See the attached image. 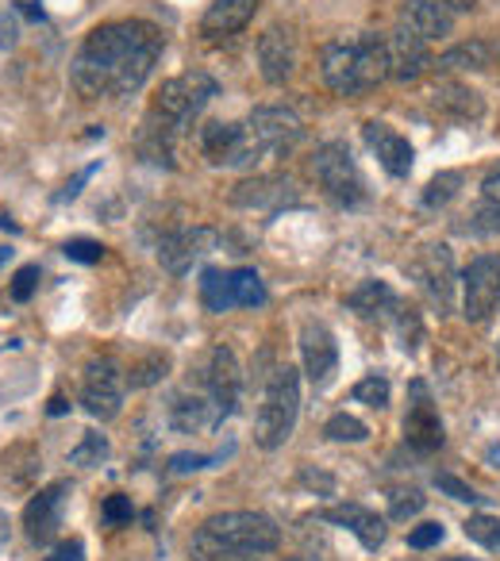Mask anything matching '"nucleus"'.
Returning a JSON list of instances; mask_svg holds the SVG:
<instances>
[{"label":"nucleus","mask_w":500,"mask_h":561,"mask_svg":"<svg viewBox=\"0 0 500 561\" xmlns=\"http://www.w3.org/2000/svg\"><path fill=\"white\" fill-rule=\"evenodd\" d=\"M0 466H4V481H9L12 489H32L35 473L43 469V458L32 443H20V446H12V450H4Z\"/></svg>","instance_id":"cd10ccee"},{"label":"nucleus","mask_w":500,"mask_h":561,"mask_svg":"<svg viewBox=\"0 0 500 561\" xmlns=\"http://www.w3.org/2000/svg\"><path fill=\"white\" fill-rule=\"evenodd\" d=\"M305 124L293 108L282 104H262L242 119V142H247V170L259 165L262 158H285L300 147Z\"/></svg>","instance_id":"423d86ee"},{"label":"nucleus","mask_w":500,"mask_h":561,"mask_svg":"<svg viewBox=\"0 0 500 561\" xmlns=\"http://www.w3.org/2000/svg\"><path fill=\"white\" fill-rule=\"evenodd\" d=\"M219 93L216 78L204 70H189L181 78H170L158 89L155 104L143 116V127L135 135V150L139 158H147L150 165H162L173 170V147H178L181 135L193 127V119L208 108V101Z\"/></svg>","instance_id":"f03ea898"},{"label":"nucleus","mask_w":500,"mask_h":561,"mask_svg":"<svg viewBox=\"0 0 500 561\" xmlns=\"http://www.w3.org/2000/svg\"><path fill=\"white\" fill-rule=\"evenodd\" d=\"M346 308L362 320H374V323H397V316L405 312V300L385 285V280H362L359 289L346 293Z\"/></svg>","instance_id":"412c9836"},{"label":"nucleus","mask_w":500,"mask_h":561,"mask_svg":"<svg viewBox=\"0 0 500 561\" xmlns=\"http://www.w3.org/2000/svg\"><path fill=\"white\" fill-rule=\"evenodd\" d=\"M423 504H428V496H423L420 489H393L389 492V519H397V523L412 519V515L423 512Z\"/></svg>","instance_id":"f704fd0d"},{"label":"nucleus","mask_w":500,"mask_h":561,"mask_svg":"<svg viewBox=\"0 0 500 561\" xmlns=\"http://www.w3.org/2000/svg\"><path fill=\"white\" fill-rule=\"evenodd\" d=\"M166 369H170V358H166V354H150V358L135 362V366L127 369V385H132V389H147V385L162 381Z\"/></svg>","instance_id":"72a5a7b5"},{"label":"nucleus","mask_w":500,"mask_h":561,"mask_svg":"<svg viewBox=\"0 0 500 561\" xmlns=\"http://www.w3.org/2000/svg\"><path fill=\"white\" fill-rule=\"evenodd\" d=\"M196 389L212 400V408L219 412V420L235 415V408H239V400H242V369L227 346H216V351L208 354L201 377H196Z\"/></svg>","instance_id":"f8f14e48"},{"label":"nucleus","mask_w":500,"mask_h":561,"mask_svg":"<svg viewBox=\"0 0 500 561\" xmlns=\"http://www.w3.org/2000/svg\"><path fill=\"white\" fill-rule=\"evenodd\" d=\"M43 561H86V542H81V538H66V542H58Z\"/></svg>","instance_id":"49530a36"},{"label":"nucleus","mask_w":500,"mask_h":561,"mask_svg":"<svg viewBox=\"0 0 500 561\" xmlns=\"http://www.w3.org/2000/svg\"><path fill=\"white\" fill-rule=\"evenodd\" d=\"M431 101L446 119H458V124H474V119L485 116V96L477 89H469L466 81L439 78V85L431 89Z\"/></svg>","instance_id":"5701e85b"},{"label":"nucleus","mask_w":500,"mask_h":561,"mask_svg":"<svg viewBox=\"0 0 500 561\" xmlns=\"http://www.w3.org/2000/svg\"><path fill=\"white\" fill-rule=\"evenodd\" d=\"M63 254L70 257V262L93 265V262H101V257H104V247H101V242H93V239H70L63 247Z\"/></svg>","instance_id":"c03bdc74"},{"label":"nucleus","mask_w":500,"mask_h":561,"mask_svg":"<svg viewBox=\"0 0 500 561\" xmlns=\"http://www.w3.org/2000/svg\"><path fill=\"white\" fill-rule=\"evenodd\" d=\"M101 461H109V438H104L101 431H86L81 443L70 450V466L93 469V466H101Z\"/></svg>","instance_id":"7c9ffc66"},{"label":"nucleus","mask_w":500,"mask_h":561,"mask_svg":"<svg viewBox=\"0 0 500 561\" xmlns=\"http://www.w3.org/2000/svg\"><path fill=\"white\" fill-rule=\"evenodd\" d=\"M443 538H446L443 523H420V527L408 535V546H412V550H431V546H439Z\"/></svg>","instance_id":"a18cd8bd"},{"label":"nucleus","mask_w":500,"mask_h":561,"mask_svg":"<svg viewBox=\"0 0 500 561\" xmlns=\"http://www.w3.org/2000/svg\"><path fill=\"white\" fill-rule=\"evenodd\" d=\"M4 546H9V515L0 512V550H4Z\"/></svg>","instance_id":"603ef678"},{"label":"nucleus","mask_w":500,"mask_h":561,"mask_svg":"<svg viewBox=\"0 0 500 561\" xmlns=\"http://www.w3.org/2000/svg\"><path fill=\"white\" fill-rule=\"evenodd\" d=\"M408 277L420 285V293L439 308V316H446L454 308V254L446 242H431L420 247L408 257Z\"/></svg>","instance_id":"6e6552de"},{"label":"nucleus","mask_w":500,"mask_h":561,"mask_svg":"<svg viewBox=\"0 0 500 561\" xmlns=\"http://www.w3.org/2000/svg\"><path fill=\"white\" fill-rule=\"evenodd\" d=\"M462 308L469 323H489L500 308V254H477L462 270Z\"/></svg>","instance_id":"9d476101"},{"label":"nucleus","mask_w":500,"mask_h":561,"mask_svg":"<svg viewBox=\"0 0 500 561\" xmlns=\"http://www.w3.org/2000/svg\"><path fill=\"white\" fill-rule=\"evenodd\" d=\"M446 4H451V9H454V16H458V12L477 9V0H446Z\"/></svg>","instance_id":"3c124183"},{"label":"nucleus","mask_w":500,"mask_h":561,"mask_svg":"<svg viewBox=\"0 0 500 561\" xmlns=\"http://www.w3.org/2000/svg\"><path fill=\"white\" fill-rule=\"evenodd\" d=\"M443 438H446L443 420H439V408H435V400H431L428 381L416 377V381L408 385V412H405L408 450H416L420 458H428V454L443 450Z\"/></svg>","instance_id":"9b49d317"},{"label":"nucleus","mask_w":500,"mask_h":561,"mask_svg":"<svg viewBox=\"0 0 500 561\" xmlns=\"http://www.w3.org/2000/svg\"><path fill=\"white\" fill-rule=\"evenodd\" d=\"M4 262H12V250L9 247H0V270H4Z\"/></svg>","instance_id":"6e6d98bb"},{"label":"nucleus","mask_w":500,"mask_h":561,"mask_svg":"<svg viewBox=\"0 0 500 561\" xmlns=\"http://www.w3.org/2000/svg\"><path fill=\"white\" fill-rule=\"evenodd\" d=\"M201 305L208 308V312H216V316L231 308V293H227V270L208 265V270L201 273Z\"/></svg>","instance_id":"c756f323"},{"label":"nucleus","mask_w":500,"mask_h":561,"mask_svg":"<svg viewBox=\"0 0 500 561\" xmlns=\"http://www.w3.org/2000/svg\"><path fill=\"white\" fill-rule=\"evenodd\" d=\"M393 331H397V339H400V351L412 354L416 346H420V339H423V320H420V312H416L412 305H405V312L397 316Z\"/></svg>","instance_id":"e433bc0d"},{"label":"nucleus","mask_w":500,"mask_h":561,"mask_svg":"<svg viewBox=\"0 0 500 561\" xmlns=\"http://www.w3.org/2000/svg\"><path fill=\"white\" fill-rule=\"evenodd\" d=\"M227 293H231V308H262L266 305V285H262L259 270H227Z\"/></svg>","instance_id":"c85d7f7f"},{"label":"nucleus","mask_w":500,"mask_h":561,"mask_svg":"<svg viewBox=\"0 0 500 561\" xmlns=\"http://www.w3.org/2000/svg\"><path fill=\"white\" fill-rule=\"evenodd\" d=\"M39 280H43L39 265H24V270H16V277H12L9 297L16 300V305H27V300L35 297V289H39Z\"/></svg>","instance_id":"58836bf2"},{"label":"nucleus","mask_w":500,"mask_h":561,"mask_svg":"<svg viewBox=\"0 0 500 561\" xmlns=\"http://www.w3.org/2000/svg\"><path fill=\"white\" fill-rule=\"evenodd\" d=\"M216 461H224V454H173V458L166 461V469H170L173 477H181V473H201V469H212Z\"/></svg>","instance_id":"ea45409f"},{"label":"nucleus","mask_w":500,"mask_h":561,"mask_svg":"<svg viewBox=\"0 0 500 561\" xmlns=\"http://www.w3.org/2000/svg\"><path fill=\"white\" fill-rule=\"evenodd\" d=\"M492 58H497V47L489 39H466L458 47L443 50L439 55V73H462V70H489Z\"/></svg>","instance_id":"bb28decb"},{"label":"nucleus","mask_w":500,"mask_h":561,"mask_svg":"<svg viewBox=\"0 0 500 561\" xmlns=\"http://www.w3.org/2000/svg\"><path fill=\"white\" fill-rule=\"evenodd\" d=\"M293 201V181L289 178H254L235 185L231 204L239 208H277V204Z\"/></svg>","instance_id":"a878e982"},{"label":"nucleus","mask_w":500,"mask_h":561,"mask_svg":"<svg viewBox=\"0 0 500 561\" xmlns=\"http://www.w3.org/2000/svg\"><path fill=\"white\" fill-rule=\"evenodd\" d=\"M320 519L331 523V527L351 530V535L359 538V542L366 546V550H382V542H385V519L377 512H370V507H362V504L323 507Z\"/></svg>","instance_id":"4be33fe9"},{"label":"nucleus","mask_w":500,"mask_h":561,"mask_svg":"<svg viewBox=\"0 0 500 561\" xmlns=\"http://www.w3.org/2000/svg\"><path fill=\"white\" fill-rule=\"evenodd\" d=\"M66 408H70V404H66V400H63V397H55V400H50V408H47V412H50V415H63V412H66Z\"/></svg>","instance_id":"5fc2aeb1"},{"label":"nucleus","mask_w":500,"mask_h":561,"mask_svg":"<svg viewBox=\"0 0 500 561\" xmlns=\"http://www.w3.org/2000/svg\"><path fill=\"white\" fill-rule=\"evenodd\" d=\"M66 500H70V481H55L47 489H39L24 507V530L35 546H47L50 538L58 535L63 527V512H66Z\"/></svg>","instance_id":"4468645a"},{"label":"nucleus","mask_w":500,"mask_h":561,"mask_svg":"<svg viewBox=\"0 0 500 561\" xmlns=\"http://www.w3.org/2000/svg\"><path fill=\"white\" fill-rule=\"evenodd\" d=\"M466 231H474V234H500V204L485 201L481 208L474 211V219L466 224Z\"/></svg>","instance_id":"37998d69"},{"label":"nucleus","mask_w":500,"mask_h":561,"mask_svg":"<svg viewBox=\"0 0 500 561\" xmlns=\"http://www.w3.org/2000/svg\"><path fill=\"white\" fill-rule=\"evenodd\" d=\"M312 173H316V181H320V188L336 204H343V208L366 204V181H362L359 162H354L351 147H346L343 139H331V142H323V147H316Z\"/></svg>","instance_id":"0eeeda50"},{"label":"nucleus","mask_w":500,"mask_h":561,"mask_svg":"<svg viewBox=\"0 0 500 561\" xmlns=\"http://www.w3.org/2000/svg\"><path fill=\"white\" fill-rule=\"evenodd\" d=\"M216 247H219L216 227H178V231H166L158 239V265L170 277H185L193 270V262H201Z\"/></svg>","instance_id":"ddd939ff"},{"label":"nucleus","mask_w":500,"mask_h":561,"mask_svg":"<svg viewBox=\"0 0 500 561\" xmlns=\"http://www.w3.org/2000/svg\"><path fill=\"white\" fill-rule=\"evenodd\" d=\"M262 0H212L208 12L201 20V35L204 39H224V35H235L254 20Z\"/></svg>","instance_id":"393cba45"},{"label":"nucleus","mask_w":500,"mask_h":561,"mask_svg":"<svg viewBox=\"0 0 500 561\" xmlns=\"http://www.w3.org/2000/svg\"><path fill=\"white\" fill-rule=\"evenodd\" d=\"M16 39H20V24H16V16H12L9 9H0V47L12 50V47H16Z\"/></svg>","instance_id":"de8ad7c7"},{"label":"nucleus","mask_w":500,"mask_h":561,"mask_svg":"<svg viewBox=\"0 0 500 561\" xmlns=\"http://www.w3.org/2000/svg\"><path fill=\"white\" fill-rule=\"evenodd\" d=\"M323 435H328L331 443H366V438H370V427H366L362 420H354V415L336 412L328 423H323Z\"/></svg>","instance_id":"473e14b6"},{"label":"nucleus","mask_w":500,"mask_h":561,"mask_svg":"<svg viewBox=\"0 0 500 561\" xmlns=\"http://www.w3.org/2000/svg\"><path fill=\"white\" fill-rule=\"evenodd\" d=\"M458 188H462V173L458 170L439 173V178H431L428 188H423V208H446V204L458 196Z\"/></svg>","instance_id":"2f4dec72"},{"label":"nucleus","mask_w":500,"mask_h":561,"mask_svg":"<svg viewBox=\"0 0 500 561\" xmlns=\"http://www.w3.org/2000/svg\"><path fill=\"white\" fill-rule=\"evenodd\" d=\"M93 173H96V162H93V165H89V170H81V173H78V178H73V181H70V185H66V188H63V193H58V196H55V201H73V196H78V193H81V185H86V181H89V178H93Z\"/></svg>","instance_id":"09e8293b"},{"label":"nucleus","mask_w":500,"mask_h":561,"mask_svg":"<svg viewBox=\"0 0 500 561\" xmlns=\"http://www.w3.org/2000/svg\"><path fill=\"white\" fill-rule=\"evenodd\" d=\"M389 78L397 81H420L428 73V66H435L431 58V43H423L416 32H408L405 24H397V32L389 35Z\"/></svg>","instance_id":"6ab92c4d"},{"label":"nucleus","mask_w":500,"mask_h":561,"mask_svg":"<svg viewBox=\"0 0 500 561\" xmlns=\"http://www.w3.org/2000/svg\"><path fill=\"white\" fill-rule=\"evenodd\" d=\"M497 362H500V346H497Z\"/></svg>","instance_id":"13d9d810"},{"label":"nucleus","mask_w":500,"mask_h":561,"mask_svg":"<svg viewBox=\"0 0 500 561\" xmlns=\"http://www.w3.org/2000/svg\"><path fill=\"white\" fill-rule=\"evenodd\" d=\"M170 423L181 435H201V431H216L224 420H219V412L212 408V400L204 397L201 389H189V392H181V397H173Z\"/></svg>","instance_id":"b1692460"},{"label":"nucleus","mask_w":500,"mask_h":561,"mask_svg":"<svg viewBox=\"0 0 500 561\" xmlns=\"http://www.w3.org/2000/svg\"><path fill=\"white\" fill-rule=\"evenodd\" d=\"M481 193H485V201L500 204V170L485 173V181H481Z\"/></svg>","instance_id":"8fccbe9b"},{"label":"nucleus","mask_w":500,"mask_h":561,"mask_svg":"<svg viewBox=\"0 0 500 561\" xmlns=\"http://www.w3.org/2000/svg\"><path fill=\"white\" fill-rule=\"evenodd\" d=\"M285 561H300V558H285Z\"/></svg>","instance_id":"bf43d9fd"},{"label":"nucleus","mask_w":500,"mask_h":561,"mask_svg":"<svg viewBox=\"0 0 500 561\" xmlns=\"http://www.w3.org/2000/svg\"><path fill=\"white\" fill-rule=\"evenodd\" d=\"M362 139H366V147L377 154V162H382V170L389 173V178H408L412 173V142L405 139L400 131H393L389 124H377V119H370V124H362Z\"/></svg>","instance_id":"f3484780"},{"label":"nucleus","mask_w":500,"mask_h":561,"mask_svg":"<svg viewBox=\"0 0 500 561\" xmlns=\"http://www.w3.org/2000/svg\"><path fill=\"white\" fill-rule=\"evenodd\" d=\"M300 415V374L293 366H277L262 392L259 415H254V443L262 450H277L293 438Z\"/></svg>","instance_id":"39448f33"},{"label":"nucleus","mask_w":500,"mask_h":561,"mask_svg":"<svg viewBox=\"0 0 500 561\" xmlns=\"http://www.w3.org/2000/svg\"><path fill=\"white\" fill-rule=\"evenodd\" d=\"M451 561H469V558H451Z\"/></svg>","instance_id":"4d7b16f0"},{"label":"nucleus","mask_w":500,"mask_h":561,"mask_svg":"<svg viewBox=\"0 0 500 561\" xmlns=\"http://www.w3.org/2000/svg\"><path fill=\"white\" fill-rule=\"evenodd\" d=\"M101 519L109 523V527H124V523H132L135 519L132 496H124V492H112V496L101 504Z\"/></svg>","instance_id":"a19ab883"},{"label":"nucleus","mask_w":500,"mask_h":561,"mask_svg":"<svg viewBox=\"0 0 500 561\" xmlns=\"http://www.w3.org/2000/svg\"><path fill=\"white\" fill-rule=\"evenodd\" d=\"M0 231H12V234H16V231H20V224H16L12 216H4V211H0Z\"/></svg>","instance_id":"864d4df0"},{"label":"nucleus","mask_w":500,"mask_h":561,"mask_svg":"<svg viewBox=\"0 0 500 561\" xmlns=\"http://www.w3.org/2000/svg\"><path fill=\"white\" fill-rule=\"evenodd\" d=\"M466 535L474 538V542H481L485 550H497L500 553V519H492V515H469V519H466Z\"/></svg>","instance_id":"4c0bfd02"},{"label":"nucleus","mask_w":500,"mask_h":561,"mask_svg":"<svg viewBox=\"0 0 500 561\" xmlns=\"http://www.w3.org/2000/svg\"><path fill=\"white\" fill-rule=\"evenodd\" d=\"M323 85L339 96H362L389 81V39L377 32H362L354 39H336L320 50Z\"/></svg>","instance_id":"20e7f679"},{"label":"nucleus","mask_w":500,"mask_h":561,"mask_svg":"<svg viewBox=\"0 0 500 561\" xmlns=\"http://www.w3.org/2000/svg\"><path fill=\"white\" fill-rule=\"evenodd\" d=\"M351 397L359 400V404H370V408H389L393 389H389V381H385L382 374H370V377H362V381L354 385Z\"/></svg>","instance_id":"c9c22d12"},{"label":"nucleus","mask_w":500,"mask_h":561,"mask_svg":"<svg viewBox=\"0 0 500 561\" xmlns=\"http://www.w3.org/2000/svg\"><path fill=\"white\" fill-rule=\"evenodd\" d=\"M166 35L147 20H116L86 35L70 62V81L86 101H120L147 85Z\"/></svg>","instance_id":"f257e3e1"},{"label":"nucleus","mask_w":500,"mask_h":561,"mask_svg":"<svg viewBox=\"0 0 500 561\" xmlns=\"http://www.w3.org/2000/svg\"><path fill=\"white\" fill-rule=\"evenodd\" d=\"M259 70L270 85H285L297 70V39H293V27L270 24L259 35Z\"/></svg>","instance_id":"dca6fc26"},{"label":"nucleus","mask_w":500,"mask_h":561,"mask_svg":"<svg viewBox=\"0 0 500 561\" xmlns=\"http://www.w3.org/2000/svg\"><path fill=\"white\" fill-rule=\"evenodd\" d=\"M201 154L216 170H247V142H242V124H208L201 127Z\"/></svg>","instance_id":"a211bd4d"},{"label":"nucleus","mask_w":500,"mask_h":561,"mask_svg":"<svg viewBox=\"0 0 500 561\" xmlns=\"http://www.w3.org/2000/svg\"><path fill=\"white\" fill-rule=\"evenodd\" d=\"M435 489L446 492L451 500H462V504H485V496H477L466 481H458L454 473H435Z\"/></svg>","instance_id":"79ce46f5"},{"label":"nucleus","mask_w":500,"mask_h":561,"mask_svg":"<svg viewBox=\"0 0 500 561\" xmlns=\"http://www.w3.org/2000/svg\"><path fill=\"white\" fill-rule=\"evenodd\" d=\"M397 24H405L408 32H416L423 43H435L454 32V9L446 4V0H405Z\"/></svg>","instance_id":"aec40b11"},{"label":"nucleus","mask_w":500,"mask_h":561,"mask_svg":"<svg viewBox=\"0 0 500 561\" xmlns=\"http://www.w3.org/2000/svg\"><path fill=\"white\" fill-rule=\"evenodd\" d=\"M127 397V374L116 366L112 358H93L86 366V377H81V408H86L93 420L109 423L120 415Z\"/></svg>","instance_id":"1a4fd4ad"},{"label":"nucleus","mask_w":500,"mask_h":561,"mask_svg":"<svg viewBox=\"0 0 500 561\" xmlns=\"http://www.w3.org/2000/svg\"><path fill=\"white\" fill-rule=\"evenodd\" d=\"M282 542V527L262 512H219L196 527L189 542L193 561H239L274 553Z\"/></svg>","instance_id":"7ed1b4c3"},{"label":"nucleus","mask_w":500,"mask_h":561,"mask_svg":"<svg viewBox=\"0 0 500 561\" xmlns=\"http://www.w3.org/2000/svg\"><path fill=\"white\" fill-rule=\"evenodd\" d=\"M300 358H305V374L316 389H328L339 374V343L320 320H308L300 328Z\"/></svg>","instance_id":"2eb2a0df"}]
</instances>
